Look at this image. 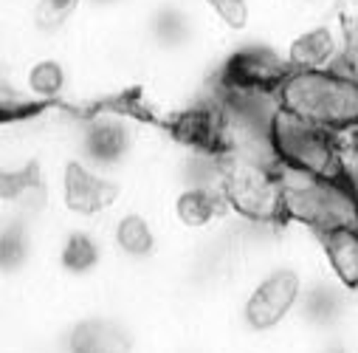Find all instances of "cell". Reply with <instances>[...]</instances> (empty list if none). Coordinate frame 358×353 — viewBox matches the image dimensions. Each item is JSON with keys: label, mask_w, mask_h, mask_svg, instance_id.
Instances as JSON below:
<instances>
[{"label": "cell", "mask_w": 358, "mask_h": 353, "mask_svg": "<svg viewBox=\"0 0 358 353\" xmlns=\"http://www.w3.org/2000/svg\"><path fill=\"white\" fill-rule=\"evenodd\" d=\"M195 15L178 4H161L147 20V40L161 54H181L195 43Z\"/></svg>", "instance_id": "14"}, {"label": "cell", "mask_w": 358, "mask_h": 353, "mask_svg": "<svg viewBox=\"0 0 358 353\" xmlns=\"http://www.w3.org/2000/svg\"><path fill=\"white\" fill-rule=\"evenodd\" d=\"M305 286L308 280L294 263H280V266L271 263V266H265L243 294V303H240L243 328L254 336H271L282 331L294 319Z\"/></svg>", "instance_id": "4"}, {"label": "cell", "mask_w": 358, "mask_h": 353, "mask_svg": "<svg viewBox=\"0 0 358 353\" xmlns=\"http://www.w3.org/2000/svg\"><path fill=\"white\" fill-rule=\"evenodd\" d=\"M288 62L280 48L248 46L237 51L226 65V88H248V91H277L288 76Z\"/></svg>", "instance_id": "10"}, {"label": "cell", "mask_w": 358, "mask_h": 353, "mask_svg": "<svg viewBox=\"0 0 358 353\" xmlns=\"http://www.w3.org/2000/svg\"><path fill=\"white\" fill-rule=\"evenodd\" d=\"M73 155L110 179L124 172L144 147V127L130 111L105 108L71 127Z\"/></svg>", "instance_id": "3"}, {"label": "cell", "mask_w": 358, "mask_h": 353, "mask_svg": "<svg viewBox=\"0 0 358 353\" xmlns=\"http://www.w3.org/2000/svg\"><path fill=\"white\" fill-rule=\"evenodd\" d=\"M220 190L234 215L248 223L271 226L282 221V184L280 164H262L223 155Z\"/></svg>", "instance_id": "5"}, {"label": "cell", "mask_w": 358, "mask_h": 353, "mask_svg": "<svg viewBox=\"0 0 358 353\" xmlns=\"http://www.w3.org/2000/svg\"><path fill=\"white\" fill-rule=\"evenodd\" d=\"M108 257V240H102L99 232L91 226H71L57 240V269L71 280H87L94 277Z\"/></svg>", "instance_id": "13"}, {"label": "cell", "mask_w": 358, "mask_h": 353, "mask_svg": "<svg viewBox=\"0 0 358 353\" xmlns=\"http://www.w3.org/2000/svg\"><path fill=\"white\" fill-rule=\"evenodd\" d=\"M217 26L226 32H245L251 26V4L248 0H201Z\"/></svg>", "instance_id": "18"}, {"label": "cell", "mask_w": 358, "mask_h": 353, "mask_svg": "<svg viewBox=\"0 0 358 353\" xmlns=\"http://www.w3.org/2000/svg\"><path fill=\"white\" fill-rule=\"evenodd\" d=\"M322 260L327 275L347 291L358 289V226L319 235Z\"/></svg>", "instance_id": "16"}, {"label": "cell", "mask_w": 358, "mask_h": 353, "mask_svg": "<svg viewBox=\"0 0 358 353\" xmlns=\"http://www.w3.org/2000/svg\"><path fill=\"white\" fill-rule=\"evenodd\" d=\"M341 20H344V37H341V54L336 71L358 82V20L355 18H341Z\"/></svg>", "instance_id": "19"}, {"label": "cell", "mask_w": 358, "mask_h": 353, "mask_svg": "<svg viewBox=\"0 0 358 353\" xmlns=\"http://www.w3.org/2000/svg\"><path fill=\"white\" fill-rule=\"evenodd\" d=\"M271 147L280 167H288L305 175H319V179L341 175V153H338L336 133L316 127L282 108L271 122Z\"/></svg>", "instance_id": "6"}, {"label": "cell", "mask_w": 358, "mask_h": 353, "mask_svg": "<svg viewBox=\"0 0 358 353\" xmlns=\"http://www.w3.org/2000/svg\"><path fill=\"white\" fill-rule=\"evenodd\" d=\"M280 184L282 218L294 221L296 226L316 235L358 226V190L341 175L319 179V175L280 167Z\"/></svg>", "instance_id": "2"}, {"label": "cell", "mask_w": 358, "mask_h": 353, "mask_svg": "<svg viewBox=\"0 0 358 353\" xmlns=\"http://www.w3.org/2000/svg\"><path fill=\"white\" fill-rule=\"evenodd\" d=\"M344 20H313L280 48L291 71H333L341 54Z\"/></svg>", "instance_id": "9"}, {"label": "cell", "mask_w": 358, "mask_h": 353, "mask_svg": "<svg viewBox=\"0 0 358 353\" xmlns=\"http://www.w3.org/2000/svg\"><path fill=\"white\" fill-rule=\"evenodd\" d=\"M12 71H15L17 85L23 88V94L31 99L34 108L62 102L73 85L68 62L57 54H34V57L23 60L20 65H15Z\"/></svg>", "instance_id": "11"}, {"label": "cell", "mask_w": 358, "mask_h": 353, "mask_svg": "<svg viewBox=\"0 0 358 353\" xmlns=\"http://www.w3.org/2000/svg\"><path fill=\"white\" fill-rule=\"evenodd\" d=\"M231 215L220 184L212 181H181L169 198V218L178 229L203 235L215 232Z\"/></svg>", "instance_id": "8"}, {"label": "cell", "mask_w": 358, "mask_h": 353, "mask_svg": "<svg viewBox=\"0 0 358 353\" xmlns=\"http://www.w3.org/2000/svg\"><path fill=\"white\" fill-rule=\"evenodd\" d=\"M108 246L130 266H144V263L155 260L158 246H161V235L155 221L144 212V209H122L108 229Z\"/></svg>", "instance_id": "12"}, {"label": "cell", "mask_w": 358, "mask_h": 353, "mask_svg": "<svg viewBox=\"0 0 358 353\" xmlns=\"http://www.w3.org/2000/svg\"><path fill=\"white\" fill-rule=\"evenodd\" d=\"M57 198L62 209L79 221H96L122 201V187L110 175L87 167L76 155L65 158L57 175Z\"/></svg>", "instance_id": "7"}, {"label": "cell", "mask_w": 358, "mask_h": 353, "mask_svg": "<svg viewBox=\"0 0 358 353\" xmlns=\"http://www.w3.org/2000/svg\"><path fill=\"white\" fill-rule=\"evenodd\" d=\"M280 108L330 133L358 130V82L333 71H288L277 88Z\"/></svg>", "instance_id": "1"}, {"label": "cell", "mask_w": 358, "mask_h": 353, "mask_svg": "<svg viewBox=\"0 0 358 353\" xmlns=\"http://www.w3.org/2000/svg\"><path fill=\"white\" fill-rule=\"evenodd\" d=\"M82 4L85 0H31V6L26 12V23H29L31 34L54 37L73 20V15L82 9Z\"/></svg>", "instance_id": "17"}, {"label": "cell", "mask_w": 358, "mask_h": 353, "mask_svg": "<svg viewBox=\"0 0 358 353\" xmlns=\"http://www.w3.org/2000/svg\"><path fill=\"white\" fill-rule=\"evenodd\" d=\"M133 336L130 331L108 317L82 319L68 336V353H130Z\"/></svg>", "instance_id": "15"}, {"label": "cell", "mask_w": 358, "mask_h": 353, "mask_svg": "<svg viewBox=\"0 0 358 353\" xmlns=\"http://www.w3.org/2000/svg\"><path fill=\"white\" fill-rule=\"evenodd\" d=\"M294 6H299V9H316V6H324L327 0H291Z\"/></svg>", "instance_id": "20"}]
</instances>
